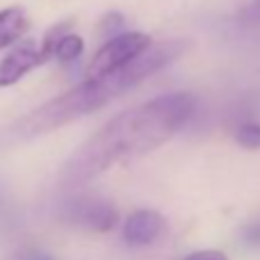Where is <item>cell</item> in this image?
<instances>
[{
  "label": "cell",
  "instance_id": "8fae6325",
  "mask_svg": "<svg viewBox=\"0 0 260 260\" xmlns=\"http://www.w3.org/2000/svg\"><path fill=\"white\" fill-rule=\"evenodd\" d=\"M240 19L244 21V23H260V0L249 3V5L240 12Z\"/></svg>",
  "mask_w": 260,
  "mask_h": 260
},
{
  "label": "cell",
  "instance_id": "8992f818",
  "mask_svg": "<svg viewBox=\"0 0 260 260\" xmlns=\"http://www.w3.org/2000/svg\"><path fill=\"white\" fill-rule=\"evenodd\" d=\"M166 233V219L154 210H136L122 223V237L129 246H150Z\"/></svg>",
  "mask_w": 260,
  "mask_h": 260
},
{
  "label": "cell",
  "instance_id": "7a4b0ae2",
  "mask_svg": "<svg viewBox=\"0 0 260 260\" xmlns=\"http://www.w3.org/2000/svg\"><path fill=\"white\" fill-rule=\"evenodd\" d=\"M187 49V40L159 42V44H150L138 58H134L127 67L118 69V72L104 74V76H85L83 83L74 85L72 90L42 104L40 108H35L32 113L25 115L16 124V134L25 138L42 136V134L60 129L88 113H94L113 99L122 97L124 92L141 85L143 81H147L166 64L175 62Z\"/></svg>",
  "mask_w": 260,
  "mask_h": 260
},
{
  "label": "cell",
  "instance_id": "ba28073f",
  "mask_svg": "<svg viewBox=\"0 0 260 260\" xmlns=\"http://www.w3.org/2000/svg\"><path fill=\"white\" fill-rule=\"evenodd\" d=\"M83 49H85L83 37L69 30V32H64L62 37L55 42V46H53V60H58V62H74L76 58H81Z\"/></svg>",
  "mask_w": 260,
  "mask_h": 260
},
{
  "label": "cell",
  "instance_id": "6da1fadb",
  "mask_svg": "<svg viewBox=\"0 0 260 260\" xmlns=\"http://www.w3.org/2000/svg\"><path fill=\"white\" fill-rule=\"evenodd\" d=\"M196 113V97L171 92L154 97L111 118L69 157L60 173L67 189L83 187L118 164L134 161L171 141Z\"/></svg>",
  "mask_w": 260,
  "mask_h": 260
},
{
  "label": "cell",
  "instance_id": "7c38bea8",
  "mask_svg": "<svg viewBox=\"0 0 260 260\" xmlns=\"http://www.w3.org/2000/svg\"><path fill=\"white\" fill-rule=\"evenodd\" d=\"M184 260H228V258H226V253H221V251L205 249V251H196V253L187 255Z\"/></svg>",
  "mask_w": 260,
  "mask_h": 260
},
{
  "label": "cell",
  "instance_id": "30bf717a",
  "mask_svg": "<svg viewBox=\"0 0 260 260\" xmlns=\"http://www.w3.org/2000/svg\"><path fill=\"white\" fill-rule=\"evenodd\" d=\"M122 28H124V16L118 14V12H111V14H106L102 19V32L106 35V37H115V35H120Z\"/></svg>",
  "mask_w": 260,
  "mask_h": 260
},
{
  "label": "cell",
  "instance_id": "9c48e42d",
  "mask_svg": "<svg viewBox=\"0 0 260 260\" xmlns=\"http://www.w3.org/2000/svg\"><path fill=\"white\" fill-rule=\"evenodd\" d=\"M235 141L246 150H260V122H244L235 129Z\"/></svg>",
  "mask_w": 260,
  "mask_h": 260
},
{
  "label": "cell",
  "instance_id": "52a82bcc",
  "mask_svg": "<svg viewBox=\"0 0 260 260\" xmlns=\"http://www.w3.org/2000/svg\"><path fill=\"white\" fill-rule=\"evenodd\" d=\"M30 28V16L23 7H7L0 10V49L21 42Z\"/></svg>",
  "mask_w": 260,
  "mask_h": 260
},
{
  "label": "cell",
  "instance_id": "4fadbf2b",
  "mask_svg": "<svg viewBox=\"0 0 260 260\" xmlns=\"http://www.w3.org/2000/svg\"><path fill=\"white\" fill-rule=\"evenodd\" d=\"M242 237H244L249 244H260V221H255V223L246 226L244 231H242Z\"/></svg>",
  "mask_w": 260,
  "mask_h": 260
},
{
  "label": "cell",
  "instance_id": "5b68a950",
  "mask_svg": "<svg viewBox=\"0 0 260 260\" xmlns=\"http://www.w3.org/2000/svg\"><path fill=\"white\" fill-rule=\"evenodd\" d=\"M44 62L46 60L42 55V46H37L32 40L19 42L7 53V58L0 60V88H10V85L19 83L25 74Z\"/></svg>",
  "mask_w": 260,
  "mask_h": 260
},
{
  "label": "cell",
  "instance_id": "5bb4252c",
  "mask_svg": "<svg viewBox=\"0 0 260 260\" xmlns=\"http://www.w3.org/2000/svg\"><path fill=\"white\" fill-rule=\"evenodd\" d=\"M28 260H51V258H49V255H44V253H32Z\"/></svg>",
  "mask_w": 260,
  "mask_h": 260
},
{
  "label": "cell",
  "instance_id": "3957f363",
  "mask_svg": "<svg viewBox=\"0 0 260 260\" xmlns=\"http://www.w3.org/2000/svg\"><path fill=\"white\" fill-rule=\"evenodd\" d=\"M150 44L152 40L145 32H120L115 37H108L88 62L85 76H104V74L118 72L127 67L134 58H138Z\"/></svg>",
  "mask_w": 260,
  "mask_h": 260
},
{
  "label": "cell",
  "instance_id": "277c9868",
  "mask_svg": "<svg viewBox=\"0 0 260 260\" xmlns=\"http://www.w3.org/2000/svg\"><path fill=\"white\" fill-rule=\"evenodd\" d=\"M62 216L67 223L92 233H108L118 226V210L113 203L97 196H76L62 207Z\"/></svg>",
  "mask_w": 260,
  "mask_h": 260
}]
</instances>
